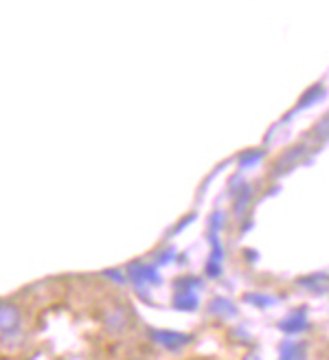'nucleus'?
Wrapping results in <instances>:
<instances>
[{"label":"nucleus","mask_w":329,"mask_h":360,"mask_svg":"<svg viewBox=\"0 0 329 360\" xmlns=\"http://www.w3.org/2000/svg\"><path fill=\"white\" fill-rule=\"evenodd\" d=\"M305 328V310H297L295 314H290L283 323H281V330L283 332H301Z\"/></svg>","instance_id":"3"},{"label":"nucleus","mask_w":329,"mask_h":360,"mask_svg":"<svg viewBox=\"0 0 329 360\" xmlns=\"http://www.w3.org/2000/svg\"><path fill=\"white\" fill-rule=\"evenodd\" d=\"M154 338L158 340V343H162L164 347H169V349H178L189 340V336L174 334V332H160V334H154Z\"/></svg>","instance_id":"2"},{"label":"nucleus","mask_w":329,"mask_h":360,"mask_svg":"<svg viewBox=\"0 0 329 360\" xmlns=\"http://www.w3.org/2000/svg\"><path fill=\"white\" fill-rule=\"evenodd\" d=\"M15 323H18L15 308H11V305H7V303L0 305V330H3V332H13Z\"/></svg>","instance_id":"1"},{"label":"nucleus","mask_w":329,"mask_h":360,"mask_svg":"<svg viewBox=\"0 0 329 360\" xmlns=\"http://www.w3.org/2000/svg\"><path fill=\"white\" fill-rule=\"evenodd\" d=\"M174 305H176V308H182V310H191L198 305V301H195V297L191 292H182V295H178L174 299Z\"/></svg>","instance_id":"5"},{"label":"nucleus","mask_w":329,"mask_h":360,"mask_svg":"<svg viewBox=\"0 0 329 360\" xmlns=\"http://www.w3.org/2000/svg\"><path fill=\"white\" fill-rule=\"evenodd\" d=\"M301 345H283L281 347V356L283 358H297V356H303V352L299 349Z\"/></svg>","instance_id":"7"},{"label":"nucleus","mask_w":329,"mask_h":360,"mask_svg":"<svg viewBox=\"0 0 329 360\" xmlns=\"http://www.w3.org/2000/svg\"><path fill=\"white\" fill-rule=\"evenodd\" d=\"M211 310L215 312V314H222V316H235L237 314V310H235V305L233 303H228L226 299H215L213 303H211Z\"/></svg>","instance_id":"4"},{"label":"nucleus","mask_w":329,"mask_h":360,"mask_svg":"<svg viewBox=\"0 0 329 360\" xmlns=\"http://www.w3.org/2000/svg\"><path fill=\"white\" fill-rule=\"evenodd\" d=\"M323 95H325V88H323V86H314V88H309V93L303 97V103H301V108L309 105V103H312V99H318V97H323Z\"/></svg>","instance_id":"6"}]
</instances>
